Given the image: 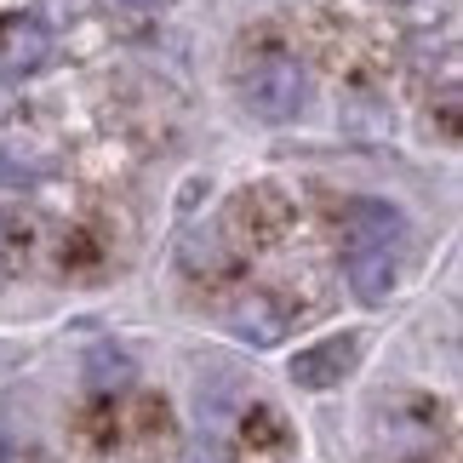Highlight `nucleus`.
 Listing matches in <instances>:
<instances>
[{"label":"nucleus","mask_w":463,"mask_h":463,"mask_svg":"<svg viewBox=\"0 0 463 463\" xmlns=\"http://www.w3.org/2000/svg\"><path fill=\"white\" fill-rule=\"evenodd\" d=\"M6 109H12V86L0 80V115H6Z\"/></svg>","instance_id":"nucleus-13"},{"label":"nucleus","mask_w":463,"mask_h":463,"mask_svg":"<svg viewBox=\"0 0 463 463\" xmlns=\"http://www.w3.org/2000/svg\"><path fill=\"white\" fill-rule=\"evenodd\" d=\"M41 177V155L24 144H0V189H29Z\"/></svg>","instance_id":"nucleus-8"},{"label":"nucleus","mask_w":463,"mask_h":463,"mask_svg":"<svg viewBox=\"0 0 463 463\" xmlns=\"http://www.w3.org/2000/svg\"><path fill=\"white\" fill-rule=\"evenodd\" d=\"M229 332H235L241 344H252V349H275L280 337H287V309H280L269 292H252L235 315H229Z\"/></svg>","instance_id":"nucleus-6"},{"label":"nucleus","mask_w":463,"mask_h":463,"mask_svg":"<svg viewBox=\"0 0 463 463\" xmlns=\"http://www.w3.org/2000/svg\"><path fill=\"white\" fill-rule=\"evenodd\" d=\"M52 58V29L41 17H6L0 24V69L6 75H34Z\"/></svg>","instance_id":"nucleus-3"},{"label":"nucleus","mask_w":463,"mask_h":463,"mask_svg":"<svg viewBox=\"0 0 463 463\" xmlns=\"http://www.w3.org/2000/svg\"><path fill=\"white\" fill-rule=\"evenodd\" d=\"M0 463H12V447H6V430H0Z\"/></svg>","instance_id":"nucleus-14"},{"label":"nucleus","mask_w":463,"mask_h":463,"mask_svg":"<svg viewBox=\"0 0 463 463\" xmlns=\"http://www.w3.org/2000/svg\"><path fill=\"white\" fill-rule=\"evenodd\" d=\"M349 235H354V246H383V252H395V241H406V212L395 201L361 194V201L349 206Z\"/></svg>","instance_id":"nucleus-5"},{"label":"nucleus","mask_w":463,"mask_h":463,"mask_svg":"<svg viewBox=\"0 0 463 463\" xmlns=\"http://www.w3.org/2000/svg\"><path fill=\"white\" fill-rule=\"evenodd\" d=\"M80 17H92V0H41V24H80Z\"/></svg>","instance_id":"nucleus-10"},{"label":"nucleus","mask_w":463,"mask_h":463,"mask_svg":"<svg viewBox=\"0 0 463 463\" xmlns=\"http://www.w3.org/2000/svg\"><path fill=\"white\" fill-rule=\"evenodd\" d=\"M0 246H6V223H0Z\"/></svg>","instance_id":"nucleus-15"},{"label":"nucleus","mask_w":463,"mask_h":463,"mask_svg":"<svg viewBox=\"0 0 463 463\" xmlns=\"http://www.w3.org/2000/svg\"><path fill=\"white\" fill-rule=\"evenodd\" d=\"M246 109H252L263 127H287L309 109V69L298 58H263L252 75H246Z\"/></svg>","instance_id":"nucleus-1"},{"label":"nucleus","mask_w":463,"mask_h":463,"mask_svg":"<svg viewBox=\"0 0 463 463\" xmlns=\"http://www.w3.org/2000/svg\"><path fill=\"white\" fill-rule=\"evenodd\" d=\"M120 6H137V12H149V6H166V0H120Z\"/></svg>","instance_id":"nucleus-12"},{"label":"nucleus","mask_w":463,"mask_h":463,"mask_svg":"<svg viewBox=\"0 0 463 463\" xmlns=\"http://www.w3.org/2000/svg\"><path fill=\"white\" fill-rule=\"evenodd\" d=\"M354 361H361V332H337V337H320V344L298 349L287 372L298 389H332L354 372Z\"/></svg>","instance_id":"nucleus-2"},{"label":"nucleus","mask_w":463,"mask_h":463,"mask_svg":"<svg viewBox=\"0 0 463 463\" xmlns=\"http://www.w3.org/2000/svg\"><path fill=\"white\" fill-rule=\"evenodd\" d=\"M395 6H406V0H395Z\"/></svg>","instance_id":"nucleus-16"},{"label":"nucleus","mask_w":463,"mask_h":463,"mask_svg":"<svg viewBox=\"0 0 463 463\" xmlns=\"http://www.w3.org/2000/svg\"><path fill=\"white\" fill-rule=\"evenodd\" d=\"M132 378H137V366H132V354H127V349L98 344L92 354H86V383H92L98 395H115V389H127Z\"/></svg>","instance_id":"nucleus-7"},{"label":"nucleus","mask_w":463,"mask_h":463,"mask_svg":"<svg viewBox=\"0 0 463 463\" xmlns=\"http://www.w3.org/2000/svg\"><path fill=\"white\" fill-rule=\"evenodd\" d=\"M184 463H229V447L218 430H194L189 447H184Z\"/></svg>","instance_id":"nucleus-9"},{"label":"nucleus","mask_w":463,"mask_h":463,"mask_svg":"<svg viewBox=\"0 0 463 463\" xmlns=\"http://www.w3.org/2000/svg\"><path fill=\"white\" fill-rule=\"evenodd\" d=\"M344 269H349V292L361 298V304H389L395 287H401L395 252H383V246H354Z\"/></svg>","instance_id":"nucleus-4"},{"label":"nucleus","mask_w":463,"mask_h":463,"mask_svg":"<svg viewBox=\"0 0 463 463\" xmlns=\"http://www.w3.org/2000/svg\"><path fill=\"white\" fill-rule=\"evenodd\" d=\"M218 263H223L218 241H189V246H184V269H194V275H201V269H218Z\"/></svg>","instance_id":"nucleus-11"}]
</instances>
